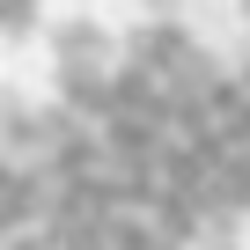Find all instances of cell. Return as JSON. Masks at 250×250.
Returning <instances> with one entry per match:
<instances>
[{"label":"cell","mask_w":250,"mask_h":250,"mask_svg":"<svg viewBox=\"0 0 250 250\" xmlns=\"http://www.w3.org/2000/svg\"><path fill=\"white\" fill-rule=\"evenodd\" d=\"M0 125H8V162H44V110L8 96L0 103Z\"/></svg>","instance_id":"cell-4"},{"label":"cell","mask_w":250,"mask_h":250,"mask_svg":"<svg viewBox=\"0 0 250 250\" xmlns=\"http://www.w3.org/2000/svg\"><path fill=\"white\" fill-rule=\"evenodd\" d=\"M110 243H118V250H191L184 235H169V228H162L155 213H140V206H118V213H110Z\"/></svg>","instance_id":"cell-3"},{"label":"cell","mask_w":250,"mask_h":250,"mask_svg":"<svg viewBox=\"0 0 250 250\" xmlns=\"http://www.w3.org/2000/svg\"><path fill=\"white\" fill-rule=\"evenodd\" d=\"M191 52H199V44H191L184 22H140L133 44H125V59H147V66H162V74H169L177 59H191Z\"/></svg>","instance_id":"cell-1"},{"label":"cell","mask_w":250,"mask_h":250,"mask_svg":"<svg viewBox=\"0 0 250 250\" xmlns=\"http://www.w3.org/2000/svg\"><path fill=\"white\" fill-rule=\"evenodd\" d=\"M0 30H8V37H30L37 30V0H0Z\"/></svg>","instance_id":"cell-5"},{"label":"cell","mask_w":250,"mask_h":250,"mask_svg":"<svg viewBox=\"0 0 250 250\" xmlns=\"http://www.w3.org/2000/svg\"><path fill=\"white\" fill-rule=\"evenodd\" d=\"M235 8H243V22H250V0H235Z\"/></svg>","instance_id":"cell-6"},{"label":"cell","mask_w":250,"mask_h":250,"mask_svg":"<svg viewBox=\"0 0 250 250\" xmlns=\"http://www.w3.org/2000/svg\"><path fill=\"white\" fill-rule=\"evenodd\" d=\"M66 59H103V66H110V30H103L96 15H66V22L52 30V66H66Z\"/></svg>","instance_id":"cell-2"}]
</instances>
